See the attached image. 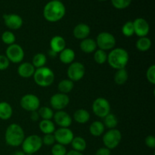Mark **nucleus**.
<instances>
[{"label": "nucleus", "instance_id": "nucleus-13", "mask_svg": "<svg viewBox=\"0 0 155 155\" xmlns=\"http://www.w3.org/2000/svg\"><path fill=\"white\" fill-rule=\"evenodd\" d=\"M70 98L67 94L58 93L54 94L50 98V104L53 109L56 110H62L69 104Z\"/></svg>", "mask_w": 155, "mask_h": 155}, {"label": "nucleus", "instance_id": "nucleus-7", "mask_svg": "<svg viewBox=\"0 0 155 155\" xmlns=\"http://www.w3.org/2000/svg\"><path fill=\"white\" fill-rule=\"evenodd\" d=\"M97 48L104 51H109L114 48L116 39L112 33L108 32H101L96 37Z\"/></svg>", "mask_w": 155, "mask_h": 155}, {"label": "nucleus", "instance_id": "nucleus-21", "mask_svg": "<svg viewBox=\"0 0 155 155\" xmlns=\"http://www.w3.org/2000/svg\"><path fill=\"white\" fill-rule=\"evenodd\" d=\"M76 58L75 51L70 48H65L59 53V59L64 64H71L74 61Z\"/></svg>", "mask_w": 155, "mask_h": 155}, {"label": "nucleus", "instance_id": "nucleus-18", "mask_svg": "<svg viewBox=\"0 0 155 155\" xmlns=\"http://www.w3.org/2000/svg\"><path fill=\"white\" fill-rule=\"evenodd\" d=\"M49 45L50 50L58 54L66 48V41L61 36H54L50 40Z\"/></svg>", "mask_w": 155, "mask_h": 155}, {"label": "nucleus", "instance_id": "nucleus-6", "mask_svg": "<svg viewBox=\"0 0 155 155\" xmlns=\"http://www.w3.org/2000/svg\"><path fill=\"white\" fill-rule=\"evenodd\" d=\"M122 139V134L120 131L117 129H112L104 133L102 141L104 147L112 150L116 148L120 145Z\"/></svg>", "mask_w": 155, "mask_h": 155}, {"label": "nucleus", "instance_id": "nucleus-24", "mask_svg": "<svg viewBox=\"0 0 155 155\" xmlns=\"http://www.w3.org/2000/svg\"><path fill=\"white\" fill-rule=\"evenodd\" d=\"M105 127L101 121H94L89 126V133L95 137H99L104 133Z\"/></svg>", "mask_w": 155, "mask_h": 155}, {"label": "nucleus", "instance_id": "nucleus-10", "mask_svg": "<svg viewBox=\"0 0 155 155\" xmlns=\"http://www.w3.org/2000/svg\"><path fill=\"white\" fill-rule=\"evenodd\" d=\"M24 51L20 45L14 43L8 46L5 51V56L9 61L14 64H19L24 58Z\"/></svg>", "mask_w": 155, "mask_h": 155}, {"label": "nucleus", "instance_id": "nucleus-30", "mask_svg": "<svg viewBox=\"0 0 155 155\" xmlns=\"http://www.w3.org/2000/svg\"><path fill=\"white\" fill-rule=\"evenodd\" d=\"M104 122L103 124L104 125V127H107L109 130H112V129H116V127L118 125V119L117 117V116L114 114L110 113L107 115L106 117H104Z\"/></svg>", "mask_w": 155, "mask_h": 155}, {"label": "nucleus", "instance_id": "nucleus-34", "mask_svg": "<svg viewBox=\"0 0 155 155\" xmlns=\"http://www.w3.org/2000/svg\"><path fill=\"white\" fill-rule=\"evenodd\" d=\"M1 39L2 41L4 43L8 45H10L15 43V41H16V37H15V34L12 31H10V30H6V31H5L2 34Z\"/></svg>", "mask_w": 155, "mask_h": 155}, {"label": "nucleus", "instance_id": "nucleus-36", "mask_svg": "<svg viewBox=\"0 0 155 155\" xmlns=\"http://www.w3.org/2000/svg\"><path fill=\"white\" fill-rule=\"evenodd\" d=\"M132 0H111L112 5L117 9H125L130 5Z\"/></svg>", "mask_w": 155, "mask_h": 155}, {"label": "nucleus", "instance_id": "nucleus-42", "mask_svg": "<svg viewBox=\"0 0 155 155\" xmlns=\"http://www.w3.org/2000/svg\"><path fill=\"white\" fill-rule=\"evenodd\" d=\"M110 150L107 148L106 147L98 148L95 152V155H110Z\"/></svg>", "mask_w": 155, "mask_h": 155}, {"label": "nucleus", "instance_id": "nucleus-28", "mask_svg": "<svg viewBox=\"0 0 155 155\" xmlns=\"http://www.w3.org/2000/svg\"><path fill=\"white\" fill-rule=\"evenodd\" d=\"M74 87V82L71 81L69 79H64L62 80L61 81L59 82L58 85V89L59 92L68 95L69 92H71L73 90Z\"/></svg>", "mask_w": 155, "mask_h": 155}, {"label": "nucleus", "instance_id": "nucleus-5", "mask_svg": "<svg viewBox=\"0 0 155 155\" xmlns=\"http://www.w3.org/2000/svg\"><path fill=\"white\" fill-rule=\"evenodd\" d=\"M42 138L38 135H30L25 137L22 145V151L25 154H33L38 152L42 148Z\"/></svg>", "mask_w": 155, "mask_h": 155}, {"label": "nucleus", "instance_id": "nucleus-45", "mask_svg": "<svg viewBox=\"0 0 155 155\" xmlns=\"http://www.w3.org/2000/svg\"><path fill=\"white\" fill-rule=\"evenodd\" d=\"M12 155H25V153L23 151H16L13 153Z\"/></svg>", "mask_w": 155, "mask_h": 155}, {"label": "nucleus", "instance_id": "nucleus-37", "mask_svg": "<svg viewBox=\"0 0 155 155\" xmlns=\"http://www.w3.org/2000/svg\"><path fill=\"white\" fill-rule=\"evenodd\" d=\"M51 152L52 155H66L68 151H67V149L64 145L56 143L54 144L52 147H51Z\"/></svg>", "mask_w": 155, "mask_h": 155}, {"label": "nucleus", "instance_id": "nucleus-3", "mask_svg": "<svg viewBox=\"0 0 155 155\" xmlns=\"http://www.w3.org/2000/svg\"><path fill=\"white\" fill-rule=\"evenodd\" d=\"M24 139V131L19 124H12L7 127L5 133V140L8 145L18 147L22 145Z\"/></svg>", "mask_w": 155, "mask_h": 155}, {"label": "nucleus", "instance_id": "nucleus-38", "mask_svg": "<svg viewBox=\"0 0 155 155\" xmlns=\"http://www.w3.org/2000/svg\"><path fill=\"white\" fill-rule=\"evenodd\" d=\"M147 80L151 84H155V65L152 64L148 68L146 72Z\"/></svg>", "mask_w": 155, "mask_h": 155}, {"label": "nucleus", "instance_id": "nucleus-15", "mask_svg": "<svg viewBox=\"0 0 155 155\" xmlns=\"http://www.w3.org/2000/svg\"><path fill=\"white\" fill-rule=\"evenodd\" d=\"M135 34L139 37L147 36L150 31V26L148 21L142 18H138L133 21Z\"/></svg>", "mask_w": 155, "mask_h": 155}, {"label": "nucleus", "instance_id": "nucleus-22", "mask_svg": "<svg viewBox=\"0 0 155 155\" xmlns=\"http://www.w3.org/2000/svg\"><path fill=\"white\" fill-rule=\"evenodd\" d=\"M13 114V109L12 105L7 101L0 102V119L7 120L10 119Z\"/></svg>", "mask_w": 155, "mask_h": 155}, {"label": "nucleus", "instance_id": "nucleus-4", "mask_svg": "<svg viewBox=\"0 0 155 155\" xmlns=\"http://www.w3.org/2000/svg\"><path fill=\"white\" fill-rule=\"evenodd\" d=\"M34 82L40 87H48L54 81V74L51 69L47 67L37 68L33 76Z\"/></svg>", "mask_w": 155, "mask_h": 155}, {"label": "nucleus", "instance_id": "nucleus-2", "mask_svg": "<svg viewBox=\"0 0 155 155\" xmlns=\"http://www.w3.org/2000/svg\"><path fill=\"white\" fill-rule=\"evenodd\" d=\"M129 60L130 55L128 51L123 48H114L107 54V63L115 70L126 68Z\"/></svg>", "mask_w": 155, "mask_h": 155}, {"label": "nucleus", "instance_id": "nucleus-31", "mask_svg": "<svg viewBox=\"0 0 155 155\" xmlns=\"http://www.w3.org/2000/svg\"><path fill=\"white\" fill-rule=\"evenodd\" d=\"M46 62L47 58L45 54H43V53H37V54L33 56L31 64L36 69H37V68L45 67Z\"/></svg>", "mask_w": 155, "mask_h": 155}, {"label": "nucleus", "instance_id": "nucleus-41", "mask_svg": "<svg viewBox=\"0 0 155 155\" xmlns=\"http://www.w3.org/2000/svg\"><path fill=\"white\" fill-rule=\"evenodd\" d=\"M145 145L148 148H155V137L152 135L148 136L145 138Z\"/></svg>", "mask_w": 155, "mask_h": 155}, {"label": "nucleus", "instance_id": "nucleus-16", "mask_svg": "<svg viewBox=\"0 0 155 155\" xmlns=\"http://www.w3.org/2000/svg\"><path fill=\"white\" fill-rule=\"evenodd\" d=\"M53 119L55 124L61 128H69L73 122L71 115L64 110H58L55 114H54Z\"/></svg>", "mask_w": 155, "mask_h": 155}, {"label": "nucleus", "instance_id": "nucleus-14", "mask_svg": "<svg viewBox=\"0 0 155 155\" xmlns=\"http://www.w3.org/2000/svg\"><path fill=\"white\" fill-rule=\"evenodd\" d=\"M3 20L6 27L10 30H19L24 23L22 18L17 14L4 15Z\"/></svg>", "mask_w": 155, "mask_h": 155}, {"label": "nucleus", "instance_id": "nucleus-47", "mask_svg": "<svg viewBox=\"0 0 155 155\" xmlns=\"http://www.w3.org/2000/svg\"><path fill=\"white\" fill-rule=\"evenodd\" d=\"M98 1H100V2H104V1H107V0H98Z\"/></svg>", "mask_w": 155, "mask_h": 155}, {"label": "nucleus", "instance_id": "nucleus-17", "mask_svg": "<svg viewBox=\"0 0 155 155\" xmlns=\"http://www.w3.org/2000/svg\"><path fill=\"white\" fill-rule=\"evenodd\" d=\"M90 32V27L88 24H84V23H80V24H78L75 26L74 30H73V34L76 39L83 40V39L89 37Z\"/></svg>", "mask_w": 155, "mask_h": 155}, {"label": "nucleus", "instance_id": "nucleus-40", "mask_svg": "<svg viewBox=\"0 0 155 155\" xmlns=\"http://www.w3.org/2000/svg\"><path fill=\"white\" fill-rule=\"evenodd\" d=\"M10 64V61L4 54H0V71H5Z\"/></svg>", "mask_w": 155, "mask_h": 155}, {"label": "nucleus", "instance_id": "nucleus-49", "mask_svg": "<svg viewBox=\"0 0 155 155\" xmlns=\"http://www.w3.org/2000/svg\"><path fill=\"white\" fill-rule=\"evenodd\" d=\"M56 1H61V0H56Z\"/></svg>", "mask_w": 155, "mask_h": 155}, {"label": "nucleus", "instance_id": "nucleus-32", "mask_svg": "<svg viewBox=\"0 0 155 155\" xmlns=\"http://www.w3.org/2000/svg\"><path fill=\"white\" fill-rule=\"evenodd\" d=\"M38 113H39V117L42 118V120H51L54 116V112L51 108L48 107H40L38 109Z\"/></svg>", "mask_w": 155, "mask_h": 155}, {"label": "nucleus", "instance_id": "nucleus-9", "mask_svg": "<svg viewBox=\"0 0 155 155\" xmlns=\"http://www.w3.org/2000/svg\"><path fill=\"white\" fill-rule=\"evenodd\" d=\"M86 74V68L83 64L79 61H74L69 64L67 71V74L69 80L73 82L81 80Z\"/></svg>", "mask_w": 155, "mask_h": 155}, {"label": "nucleus", "instance_id": "nucleus-19", "mask_svg": "<svg viewBox=\"0 0 155 155\" xmlns=\"http://www.w3.org/2000/svg\"><path fill=\"white\" fill-rule=\"evenodd\" d=\"M36 68L30 62L21 63L18 68V74L21 77L24 79L30 78L34 74Z\"/></svg>", "mask_w": 155, "mask_h": 155}, {"label": "nucleus", "instance_id": "nucleus-27", "mask_svg": "<svg viewBox=\"0 0 155 155\" xmlns=\"http://www.w3.org/2000/svg\"><path fill=\"white\" fill-rule=\"evenodd\" d=\"M151 45H152V42L148 36L139 37L136 43V48L140 51H148L151 48Z\"/></svg>", "mask_w": 155, "mask_h": 155}, {"label": "nucleus", "instance_id": "nucleus-29", "mask_svg": "<svg viewBox=\"0 0 155 155\" xmlns=\"http://www.w3.org/2000/svg\"><path fill=\"white\" fill-rule=\"evenodd\" d=\"M129 78V74L126 68L117 70L114 74V82L119 86H123L127 82Z\"/></svg>", "mask_w": 155, "mask_h": 155}, {"label": "nucleus", "instance_id": "nucleus-11", "mask_svg": "<svg viewBox=\"0 0 155 155\" xmlns=\"http://www.w3.org/2000/svg\"><path fill=\"white\" fill-rule=\"evenodd\" d=\"M20 104L21 107L27 111H36L40 107V100L39 97L34 94H26L21 98Z\"/></svg>", "mask_w": 155, "mask_h": 155}, {"label": "nucleus", "instance_id": "nucleus-33", "mask_svg": "<svg viewBox=\"0 0 155 155\" xmlns=\"http://www.w3.org/2000/svg\"><path fill=\"white\" fill-rule=\"evenodd\" d=\"M107 54L105 51L101 49H96L94 52V60L98 64H103L107 62Z\"/></svg>", "mask_w": 155, "mask_h": 155}, {"label": "nucleus", "instance_id": "nucleus-43", "mask_svg": "<svg viewBox=\"0 0 155 155\" xmlns=\"http://www.w3.org/2000/svg\"><path fill=\"white\" fill-rule=\"evenodd\" d=\"M30 119L32 120L33 121H35V122H36V121H38L39 120V113H38L37 110H36V111H33V112H30Z\"/></svg>", "mask_w": 155, "mask_h": 155}, {"label": "nucleus", "instance_id": "nucleus-26", "mask_svg": "<svg viewBox=\"0 0 155 155\" xmlns=\"http://www.w3.org/2000/svg\"><path fill=\"white\" fill-rule=\"evenodd\" d=\"M71 145H72L73 150L79 151V152H83L86 149L87 147V143L86 141L81 136H74L71 142Z\"/></svg>", "mask_w": 155, "mask_h": 155}, {"label": "nucleus", "instance_id": "nucleus-1", "mask_svg": "<svg viewBox=\"0 0 155 155\" xmlns=\"http://www.w3.org/2000/svg\"><path fill=\"white\" fill-rule=\"evenodd\" d=\"M66 14L65 5L61 1L51 0L43 8V17L47 21L55 23L61 21Z\"/></svg>", "mask_w": 155, "mask_h": 155}, {"label": "nucleus", "instance_id": "nucleus-48", "mask_svg": "<svg viewBox=\"0 0 155 155\" xmlns=\"http://www.w3.org/2000/svg\"><path fill=\"white\" fill-rule=\"evenodd\" d=\"M25 155H33V154H25Z\"/></svg>", "mask_w": 155, "mask_h": 155}, {"label": "nucleus", "instance_id": "nucleus-25", "mask_svg": "<svg viewBox=\"0 0 155 155\" xmlns=\"http://www.w3.org/2000/svg\"><path fill=\"white\" fill-rule=\"evenodd\" d=\"M39 127L44 135L53 134L55 131V125L51 120H42L39 122Z\"/></svg>", "mask_w": 155, "mask_h": 155}, {"label": "nucleus", "instance_id": "nucleus-35", "mask_svg": "<svg viewBox=\"0 0 155 155\" xmlns=\"http://www.w3.org/2000/svg\"><path fill=\"white\" fill-rule=\"evenodd\" d=\"M121 31L124 36L126 37H131L135 34L134 27H133V21H127L123 25Z\"/></svg>", "mask_w": 155, "mask_h": 155}, {"label": "nucleus", "instance_id": "nucleus-39", "mask_svg": "<svg viewBox=\"0 0 155 155\" xmlns=\"http://www.w3.org/2000/svg\"><path fill=\"white\" fill-rule=\"evenodd\" d=\"M42 144L47 146H52L54 144H55V139L53 134H46L44 135L42 138Z\"/></svg>", "mask_w": 155, "mask_h": 155}, {"label": "nucleus", "instance_id": "nucleus-44", "mask_svg": "<svg viewBox=\"0 0 155 155\" xmlns=\"http://www.w3.org/2000/svg\"><path fill=\"white\" fill-rule=\"evenodd\" d=\"M66 155H83L82 152H79V151H74V150H71V151H68Z\"/></svg>", "mask_w": 155, "mask_h": 155}, {"label": "nucleus", "instance_id": "nucleus-23", "mask_svg": "<svg viewBox=\"0 0 155 155\" xmlns=\"http://www.w3.org/2000/svg\"><path fill=\"white\" fill-rule=\"evenodd\" d=\"M90 119V114L87 110L83 108L78 109L74 114V120L80 124H86Z\"/></svg>", "mask_w": 155, "mask_h": 155}, {"label": "nucleus", "instance_id": "nucleus-20", "mask_svg": "<svg viewBox=\"0 0 155 155\" xmlns=\"http://www.w3.org/2000/svg\"><path fill=\"white\" fill-rule=\"evenodd\" d=\"M80 48L81 51L86 54H91V53L95 52V50L97 49L96 42L95 39L88 37L81 40Z\"/></svg>", "mask_w": 155, "mask_h": 155}, {"label": "nucleus", "instance_id": "nucleus-8", "mask_svg": "<svg viewBox=\"0 0 155 155\" xmlns=\"http://www.w3.org/2000/svg\"><path fill=\"white\" fill-rule=\"evenodd\" d=\"M92 109L95 116L104 118L110 113V102L104 98H97L92 103Z\"/></svg>", "mask_w": 155, "mask_h": 155}, {"label": "nucleus", "instance_id": "nucleus-12", "mask_svg": "<svg viewBox=\"0 0 155 155\" xmlns=\"http://www.w3.org/2000/svg\"><path fill=\"white\" fill-rule=\"evenodd\" d=\"M55 139V142L62 145H68L71 143L74 138V134L70 128H61L59 127L53 133Z\"/></svg>", "mask_w": 155, "mask_h": 155}, {"label": "nucleus", "instance_id": "nucleus-46", "mask_svg": "<svg viewBox=\"0 0 155 155\" xmlns=\"http://www.w3.org/2000/svg\"><path fill=\"white\" fill-rule=\"evenodd\" d=\"M48 54H49V55L51 56V57H52V58L56 57V56H57V54H56L55 52H54L53 51H51V50H50V51H48Z\"/></svg>", "mask_w": 155, "mask_h": 155}]
</instances>
